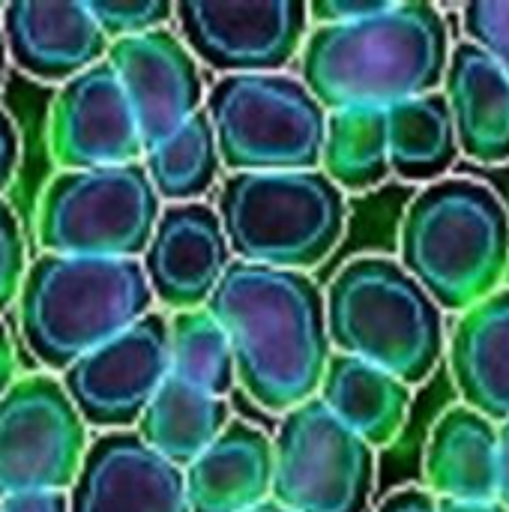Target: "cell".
Segmentation results:
<instances>
[{"instance_id":"cell-17","label":"cell","mask_w":509,"mask_h":512,"mask_svg":"<svg viewBox=\"0 0 509 512\" xmlns=\"http://www.w3.org/2000/svg\"><path fill=\"white\" fill-rule=\"evenodd\" d=\"M0 30L6 54L36 81H69L108 51V36L87 3L75 0H12L3 6Z\"/></svg>"},{"instance_id":"cell-11","label":"cell","mask_w":509,"mask_h":512,"mask_svg":"<svg viewBox=\"0 0 509 512\" xmlns=\"http://www.w3.org/2000/svg\"><path fill=\"white\" fill-rule=\"evenodd\" d=\"M174 18L183 45L219 78L282 72L309 36L300 0H180Z\"/></svg>"},{"instance_id":"cell-23","label":"cell","mask_w":509,"mask_h":512,"mask_svg":"<svg viewBox=\"0 0 509 512\" xmlns=\"http://www.w3.org/2000/svg\"><path fill=\"white\" fill-rule=\"evenodd\" d=\"M228 423L225 399L207 396L168 375L138 417L135 435L156 456L183 471L225 432Z\"/></svg>"},{"instance_id":"cell-31","label":"cell","mask_w":509,"mask_h":512,"mask_svg":"<svg viewBox=\"0 0 509 512\" xmlns=\"http://www.w3.org/2000/svg\"><path fill=\"white\" fill-rule=\"evenodd\" d=\"M387 3L390 0H315V3H306V12L315 21V27H324V24H351V21L369 18L381 12Z\"/></svg>"},{"instance_id":"cell-14","label":"cell","mask_w":509,"mask_h":512,"mask_svg":"<svg viewBox=\"0 0 509 512\" xmlns=\"http://www.w3.org/2000/svg\"><path fill=\"white\" fill-rule=\"evenodd\" d=\"M48 150L63 171L141 162L144 147L135 117L105 60L63 81L57 90L48 120Z\"/></svg>"},{"instance_id":"cell-35","label":"cell","mask_w":509,"mask_h":512,"mask_svg":"<svg viewBox=\"0 0 509 512\" xmlns=\"http://www.w3.org/2000/svg\"><path fill=\"white\" fill-rule=\"evenodd\" d=\"M495 501L509 512V420L498 423V480Z\"/></svg>"},{"instance_id":"cell-27","label":"cell","mask_w":509,"mask_h":512,"mask_svg":"<svg viewBox=\"0 0 509 512\" xmlns=\"http://www.w3.org/2000/svg\"><path fill=\"white\" fill-rule=\"evenodd\" d=\"M168 375L216 399L237 384L231 342L207 309L177 312L168 321Z\"/></svg>"},{"instance_id":"cell-4","label":"cell","mask_w":509,"mask_h":512,"mask_svg":"<svg viewBox=\"0 0 509 512\" xmlns=\"http://www.w3.org/2000/svg\"><path fill=\"white\" fill-rule=\"evenodd\" d=\"M15 303L27 351L51 372H66L153 312L141 261L45 252L24 270Z\"/></svg>"},{"instance_id":"cell-1","label":"cell","mask_w":509,"mask_h":512,"mask_svg":"<svg viewBox=\"0 0 509 512\" xmlns=\"http://www.w3.org/2000/svg\"><path fill=\"white\" fill-rule=\"evenodd\" d=\"M204 309L225 330L255 405L288 414L318 396L333 345L324 291L306 273L231 261Z\"/></svg>"},{"instance_id":"cell-26","label":"cell","mask_w":509,"mask_h":512,"mask_svg":"<svg viewBox=\"0 0 509 512\" xmlns=\"http://www.w3.org/2000/svg\"><path fill=\"white\" fill-rule=\"evenodd\" d=\"M141 165L159 201L165 198L171 204H192L210 192L222 162L204 108L192 114L177 132L147 147Z\"/></svg>"},{"instance_id":"cell-18","label":"cell","mask_w":509,"mask_h":512,"mask_svg":"<svg viewBox=\"0 0 509 512\" xmlns=\"http://www.w3.org/2000/svg\"><path fill=\"white\" fill-rule=\"evenodd\" d=\"M459 153L477 165H509V78L474 42H453L441 84Z\"/></svg>"},{"instance_id":"cell-9","label":"cell","mask_w":509,"mask_h":512,"mask_svg":"<svg viewBox=\"0 0 509 512\" xmlns=\"http://www.w3.org/2000/svg\"><path fill=\"white\" fill-rule=\"evenodd\" d=\"M372 492L375 450L318 399L282 414L270 501L291 512H366Z\"/></svg>"},{"instance_id":"cell-2","label":"cell","mask_w":509,"mask_h":512,"mask_svg":"<svg viewBox=\"0 0 509 512\" xmlns=\"http://www.w3.org/2000/svg\"><path fill=\"white\" fill-rule=\"evenodd\" d=\"M453 36L432 3H387L381 12L315 27L300 48V81L324 111L393 108L441 90Z\"/></svg>"},{"instance_id":"cell-3","label":"cell","mask_w":509,"mask_h":512,"mask_svg":"<svg viewBox=\"0 0 509 512\" xmlns=\"http://www.w3.org/2000/svg\"><path fill=\"white\" fill-rule=\"evenodd\" d=\"M399 264L444 315H462L509 273V207L471 177L423 186L402 216Z\"/></svg>"},{"instance_id":"cell-16","label":"cell","mask_w":509,"mask_h":512,"mask_svg":"<svg viewBox=\"0 0 509 512\" xmlns=\"http://www.w3.org/2000/svg\"><path fill=\"white\" fill-rule=\"evenodd\" d=\"M69 512H189L183 471L135 432L99 435L69 489Z\"/></svg>"},{"instance_id":"cell-15","label":"cell","mask_w":509,"mask_h":512,"mask_svg":"<svg viewBox=\"0 0 509 512\" xmlns=\"http://www.w3.org/2000/svg\"><path fill=\"white\" fill-rule=\"evenodd\" d=\"M231 264V249L213 207L171 204L159 213L153 237L141 255V270L153 300L165 309H204Z\"/></svg>"},{"instance_id":"cell-12","label":"cell","mask_w":509,"mask_h":512,"mask_svg":"<svg viewBox=\"0 0 509 512\" xmlns=\"http://www.w3.org/2000/svg\"><path fill=\"white\" fill-rule=\"evenodd\" d=\"M168 378V321L147 312L141 321L78 357L63 372V390L90 429L129 432Z\"/></svg>"},{"instance_id":"cell-20","label":"cell","mask_w":509,"mask_h":512,"mask_svg":"<svg viewBox=\"0 0 509 512\" xmlns=\"http://www.w3.org/2000/svg\"><path fill=\"white\" fill-rule=\"evenodd\" d=\"M189 512H249L270 501L273 441L252 423L234 420L183 468Z\"/></svg>"},{"instance_id":"cell-29","label":"cell","mask_w":509,"mask_h":512,"mask_svg":"<svg viewBox=\"0 0 509 512\" xmlns=\"http://www.w3.org/2000/svg\"><path fill=\"white\" fill-rule=\"evenodd\" d=\"M462 33L483 48L509 78V0H477L459 9Z\"/></svg>"},{"instance_id":"cell-7","label":"cell","mask_w":509,"mask_h":512,"mask_svg":"<svg viewBox=\"0 0 509 512\" xmlns=\"http://www.w3.org/2000/svg\"><path fill=\"white\" fill-rule=\"evenodd\" d=\"M204 114L228 174L321 168L327 111L294 75H225L204 96Z\"/></svg>"},{"instance_id":"cell-22","label":"cell","mask_w":509,"mask_h":512,"mask_svg":"<svg viewBox=\"0 0 509 512\" xmlns=\"http://www.w3.org/2000/svg\"><path fill=\"white\" fill-rule=\"evenodd\" d=\"M315 399L372 450L393 444L411 414L408 384L345 354L330 357Z\"/></svg>"},{"instance_id":"cell-33","label":"cell","mask_w":509,"mask_h":512,"mask_svg":"<svg viewBox=\"0 0 509 512\" xmlns=\"http://www.w3.org/2000/svg\"><path fill=\"white\" fill-rule=\"evenodd\" d=\"M18 156H21L18 129H15V123H12V117L0 108V198H3V192L12 186V180H15Z\"/></svg>"},{"instance_id":"cell-38","label":"cell","mask_w":509,"mask_h":512,"mask_svg":"<svg viewBox=\"0 0 509 512\" xmlns=\"http://www.w3.org/2000/svg\"><path fill=\"white\" fill-rule=\"evenodd\" d=\"M6 63H9V54H6L3 30H0V90H3V81H6Z\"/></svg>"},{"instance_id":"cell-28","label":"cell","mask_w":509,"mask_h":512,"mask_svg":"<svg viewBox=\"0 0 509 512\" xmlns=\"http://www.w3.org/2000/svg\"><path fill=\"white\" fill-rule=\"evenodd\" d=\"M87 9L108 42L159 30L174 18V3L168 0H87Z\"/></svg>"},{"instance_id":"cell-36","label":"cell","mask_w":509,"mask_h":512,"mask_svg":"<svg viewBox=\"0 0 509 512\" xmlns=\"http://www.w3.org/2000/svg\"><path fill=\"white\" fill-rule=\"evenodd\" d=\"M15 384V351H12V339L6 324L0 321V399L6 396V390Z\"/></svg>"},{"instance_id":"cell-30","label":"cell","mask_w":509,"mask_h":512,"mask_svg":"<svg viewBox=\"0 0 509 512\" xmlns=\"http://www.w3.org/2000/svg\"><path fill=\"white\" fill-rule=\"evenodd\" d=\"M27 270V249L15 210L0 198V312H6L21 291Z\"/></svg>"},{"instance_id":"cell-32","label":"cell","mask_w":509,"mask_h":512,"mask_svg":"<svg viewBox=\"0 0 509 512\" xmlns=\"http://www.w3.org/2000/svg\"><path fill=\"white\" fill-rule=\"evenodd\" d=\"M0 512H69L66 492H21L0 498Z\"/></svg>"},{"instance_id":"cell-34","label":"cell","mask_w":509,"mask_h":512,"mask_svg":"<svg viewBox=\"0 0 509 512\" xmlns=\"http://www.w3.org/2000/svg\"><path fill=\"white\" fill-rule=\"evenodd\" d=\"M378 512H438V498L429 489L411 486V489H399L387 495L378 504Z\"/></svg>"},{"instance_id":"cell-19","label":"cell","mask_w":509,"mask_h":512,"mask_svg":"<svg viewBox=\"0 0 509 512\" xmlns=\"http://www.w3.org/2000/svg\"><path fill=\"white\" fill-rule=\"evenodd\" d=\"M447 360L465 408L492 423L509 420V285L456 318Z\"/></svg>"},{"instance_id":"cell-5","label":"cell","mask_w":509,"mask_h":512,"mask_svg":"<svg viewBox=\"0 0 509 512\" xmlns=\"http://www.w3.org/2000/svg\"><path fill=\"white\" fill-rule=\"evenodd\" d=\"M324 315L333 354L372 363L411 390L444 360V312L393 258L348 261L324 294Z\"/></svg>"},{"instance_id":"cell-39","label":"cell","mask_w":509,"mask_h":512,"mask_svg":"<svg viewBox=\"0 0 509 512\" xmlns=\"http://www.w3.org/2000/svg\"><path fill=\"white\" fill-rule=\"evenodd\" d=\"M249 512H291V510H285V507H279L276 501H264V504H258L255 510H249Z\"/></svg>"},{"instance_id":"cell-10","label":"cell","mask_w":509,"mask_h":512,"mask_svg":"<svg viewBox=\"0 0 509 512\" xmlns=\"http://www.w3.org/2000/svg\"><path fill=\"white\" fill-rule=\"evenodd\" d=\"M87 426L51 375L18 378L0 399V498L72 489Z\"/></svg>"},{"instance_id":"cell-8","label":"cell","mask_w":509,"mask_h":512,"mask_svg":"<svg viewBox=\"0 0 509 512\" xmlns=\"http://www.w3.org/2000/svg\"><path fill=\"white\" fill-rule=\"evenodd\" d=\"M159 213L141 162L60 171L39 195L36 240L45 255L138 261Z\"/></svg>"},{"instance_id":"cell-24","label":"cell","mask_w":509,"mask_h":512,"mask_svg":"<svg viewBox=\"0 0 509 512\" xmlns=\"http://www.w3.org/2000/svg\"><path fill=\"white\" fill-rule=\"evenodd\" d=\"M390 174L408 183H438L459 159L456 129L441 90L387 108Z\"/></svg>"},{"instance_id":"cell-21","label":"cell","mask_w":509,"mask_h":512,"mask_svg":"<svg viewBox=\"0 0 509 512\" xmlns=\"http://www.w3.org/2000/svg\"><path fill=\"white\" fill-rule=\"evenodd\" d=\"M423 474L438 501H495L498 423L465 405L447 408L432 426Z\"/></svg>"},{"instance_id":"cell-25","label":"cell","mask_w":509,"mask_h":512,"mask_svg":"<svg viewBox=\"0 0 509 512\" xmlns=\"http://www.w3.org/2000/svg\"><path fill=\"white\" fill-rule=\"evenodd\" d=\"M321 171L342 192H369L390 177L387 111L339 108L327 111Z\"/></svg>"},{"instance_id":"cell-37","label":"cell","mask_w":509,"mask_h":512,"mask_svg":"<svg viewBox=\"0 0 509 512\" xmlns=\"http://www.w3.org/2000/svg\"><path fill=\"white\" fill-rule=\"evenodd\" d=\"M438 512H507L498 501H438Z\"/></svg>"},{"instance_id":"cell-13","label":"cell","mask_w":509,"mask_h":512,"mask_svg":"<svg viewBox=\"0 0 509 512\" xmlns=\"http://www.w3.org/2000/svg\"><path fill=\"white\" fill-rule=\"evenodd\" d=\"M105 63L129 102L144 150L204 108L201 66L171 27L108 42Z\"/></svg>"},{"instance_id":"cell-6","label":"cell","mask_w":509,"mask_h":512,"mask_svg":"<svg viewBox=\"0 0 509 512\" xmlns=\"http://www.w3.org/2000/svg\"><path fill=\"white\" fill-rule=\"evenodd\" d=\"M216 216L237 261L306 273L339 246L348 204L321 168L228 174Z\"/></svg>"}]
</instances>
